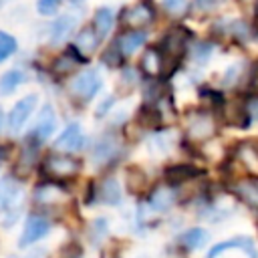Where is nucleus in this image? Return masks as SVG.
<instances>
[{
    "label": "nucleus",
    "mask_w": 258,
    "mask_h": 258,
    "mask_svg": "<svg viewBox=\"0 0 258 258\" xmlns=\"http://www.w3.org/2000/svg\"><path fill=\"white\" fill-rule=\"evenodd\" d=\"M20 183L14 177H2L0 179V218L4 226L12 224L18 216V208H20Z\"/></svg>",
    "instance_id": "nucleus-1"
},
{
    "label": "nucleus",
    "mask_w": 258,
    "mask_h": 258,
    "mask_svg": "<svg viewBox=\"0 0 258 258\" xmlns=\"http://www.w3.org/2000/svg\"><path fill=\"white\" fill-rule=\"evenodd\" d=\"M81 169V163L71 157V155H62V153H52L44 159V171L50 177L56 179H64V177H73L77 171Z\"/></svg>",
    "instance_id": "nucleus-2"
},
{
    "label": "nucleus",
    "mask_w": 258,
    "mask_h": 258,
    "mask_svg": "<svg viewBox=\"0 0 258 258\" xmlns=\"http://www.w3.org/2000/svg\"><path fill=\"white\" fill-rule=\"evenodd\" d=\"M234 248L242 250L248 258H258L256 244H254L252 238H248V236H236V238H230V240H224V242L214 244V246L208 250L206 258H218L220 254H224V252H228V250H234Z\"/></svg>",
    "instance_id": "nucleus-3"
},
{
    "label": "nucleus",
    "mask_w": 258,
    "mask_h": 258,
    "mask_svg": "<svg viewBox=\"0 0 258 258\" xmlns=\"http://www.w3.org/2000/svg\"><path fill=\"white\" fill-rule=\"evenodd\" d=\"M50 230V222L48 218L40 216V214H30L26 218V224H24V230H22V236L18 240L20 246H30L34 242H38L40 238H44Z\"/></svg>",
    "instance_id": "nucleus-4"
},
{
    "label": "nucleus",
    "mask_w": 258,
    "mask_h": 258,
    "mask_svg": "<svg viewBox=\"0 0 258 258\" xmlns=\"http://www.w3.org/2000/svg\"><path fill=\"white\" fill-rule=\"evenodd\" d=\"M99 89H101V77H99L95 71H85V73H81V75L71 83L73 95L79 97V99H83V101L93 99Z\"/></svg>",
    "instance_id": "nucleus-5"
},
{
    "label": "nucleus",
    "mask_w": 258,
    "mask_h": 258,
    "mask_svg": "<svg viewBox=\"0 0 258 258\" xmlns=\"http://www.w3.org/2000/svg\"><path fill=\"white\" fill-rule=\"evenodd\" d=\"M54 127H56V119H54L52 107L44 105L40 115H38V119H36V123H34V127H32V131H30V135H28V141H32V143L44 141L54 131Z\"/></svg>",
    "instance_id": "nucleus-6"
},
{
    "label": "nucleus",
    "mask_w": 258,
    "mask_h": 258,
    "mask_svg": "<svg viewBox=\"0 0 258 258\" xmlns=\"http://www.w3.org/2000/svg\"><path fill=\"white\" fill-rule=\"evenodd\" d=\"M34 107H36V95H26L24 99H20L10 109V113H8V127H10V131H20V127L30 117Z\"/></svg>",
    "instance_id": "nucleus-7"
},
{
    "label": "nucleus",
    "mask_w": 258,
    "mask_h": 258,
    "mask_svg": "<svg viewBox=\"0 0 258 258\" xmlns=\"http://www.w3.org/2000/svg\"><path fill=\"white\" fill-rule=\"evenodd\" d=\"M83 143H85V137L81 133V127L77 123H73L58 135V139L54 141V147L60 151H79L83 147Z\"/></svg>",
    "instance_id": "nucleus-8"
},
{
    "label": "nucleus",
    "mask_w": 258,
    "mask_h": 258,
    "mask_svg": "<svg viewBox=\"0 0 258 258\" xmlns=\"http://www.w3.org/2000/svg\"><path fill=\"white\" fill-rule=\"evenodd\" d=\"M216 133V125H214V119L210 115H196L189 123V137L194 141H206L210 139L212 135Z\"/></svg>",
    "instance_id": "nucleus-9"
},
{
    "label": "nucleus",
    "mask_w": 258,
    "mask_h": 258,
    "mask_svg": "<svg viewBox=\"0 0 258 258\" xmlns=\"http://www.w3.org/2000/svg\"><path fill=\"white\" fill-rule=\"evenodd\" d=\"M151 18H153V10H151L149 2H139L125 12V24H129V26H143V24L151 22Z\"/></svg>",
    "instance_id": "nucleus-10"
},
{
    "label": "nucleus",
    "mask_w": 258,
    "mask_h": 258,
    "mask_svg": "<svg viewBox=\"0 0 258 258\" xmlns=\"http://www.w3.org/2000/svg\"><path fill=\"white\" fill-rule=\"evenodd\" d=\"M206 242H208V232H206L204 228H189V230H185V232L177 238V244L183 246L185 250L202 248Z\"/></svg>",
    "instance_id": "nucleus-11"
},
{
    "label": "nucleus",
    "mask_w": 258,
    "mask_h": 258,
    "mask_svg": "<svg viewBox=\"0 0 258 258\" xmlns=\"http://www.w3.org/2000/svg\"><path fill=\"white\" fill-rule=\"evenodd\" d=\"M111 26H113V12L109 8H99L95 12V20H93V28H95L99 40L109 34Z\"/></svg>",
    "instance_id": "nucleus-12"
},
{
    "label": "nucleus",
    "mask_w": 258,
    "mask_h": 258,
    "mask_svg": "<svg viewBox=\"0 0 258 258\" xmlns=\"http://www.w3.org/2000/svg\"><path fill=\"white\" fill-rule=\"evenodd\" d=\"M97 198H99L103 204H119V200H121V189H119L117 181H115L113 177L105 179V181L99 185Z\"/></svg>",
    "instance_id": "nucleus-13"
},
{
    "label": "nucleus",
    "mask_w": 258,
    "mask_h": 258,
    "mask_svg": "<svg viewBox=\"0 0 258 258\" xmlns=\"http://www.w3.org/2000/svg\"><path fill=\"white\" fill-rule=\"evenodd\" d=\"M141 62H143V71L147 75H151V77L159 75L161 69H163V56L155 48H147L145 54H143V58H141Z\"/></svg>",
    "instance_id": "nucleus-14"
},
{
    "label": "nucleus",
    "mask_w": 258,
    "mask_h": 258,
    "mask_svg": "<svg viewBox=\"0 0 258 258\" xmlns=\"http://www.w3.org/2000/svg\"><path fill=\"white\" fill-rule=\"evenodd\" d=\"M198 173L200 171L196 167H191V165H173V167H169L165 171V177H167L169 183H183V181L196 177Z\"/></svg>",
    "instance_id": "nucleus-15"
},
{
    "label": "nucleus",
    "mask_w": 258,
    "mask_h": 258,
    "mask_svg": "<svg viewBox=\"0 0 258 258\" xmlns=\"http://www.w3.org/2000/svg\"><path fill=\"white\" fill-rule=\"evenodd\" d=\"M143 42H145V32H141V30H133V32H127V34L121 36V40H119V48H121L123 54H131V52H135Z\"/></svg>",
    "instance_id": "nucleus-16"
},
{
    "label": "nucleus",
    "mask_w": 258,
    "mask_h": 258,
    "mask_svg": "<svg viewBox=\"0 0 258 258\" xmlns=\"http://www.w3.org/2000/svg\"><path fill=\"white\" fill-rule=\"evenodd\" d=\"M240 159L252 173L258 175V143H244L240 147Z\"/></svg>",
    "instance_id": "nucleus-17"
},
{
    "label": "nucleus",
    "mask_w": 258,
    "mask_h": 258,
    "mask_svg": "<svg viewBox=\"0 0 258 258\" xmlns=\"http://www.w3.org/2000/svg\"><path fill=\"white\" fill-rule=\"evenodd\" d=\"M147 185V175L139 167H129L127 169V187L131 194H141Z\"/></svg>",
    "instance_id": "nucleus-18"
},
{
    "label": "nucleus",
    "mask_w": 258,
    "mask_h": 258,
    "mask_svg": "<svg viewBox=\"0 0 258 258\" xmlns=\"http://www.w3.org/2000/svg\"><path fill=\"white\" fill-rule=\"evenodd\" d=\"M24 81V75L20 71H8L0 77V95H10L16 87H20Z\"/></svg>",
    "instance_id": "nucleus-19"
},
{
    "label": "nucleus",
    "mask_w": 258,
    "mask_h": 258,
    "mask_svg": "<svg viewBox=\"0 0 258 258\" xmlns=\"http://www.w3.org/2000/svg\"><path fill=\"white\" fill-rule=\"evenodd\" d=\"M64 198V191L60 189V187H56V185H42V187H38L36 189V200L38 202H42V204H56V202H60Z\"/></svg>",
    "instance_id": "nucleus-20"
},
{
    "label": "nucleus",
    "mask_w": 258,
    "mask_h": 258,
    "mask_svg": "<svg viewBox=\"0 0 258 258\" xmlns=\"http://www.w3.org/2000/svg\"><path fill=\"white\" fill-rule=\"evenodd\" d=\"M171 202H173V198H171V194H169L167 189H157V191L151 196V200H149L151 208L157 210V212H165V210L171 206Z\"/></svg>",
    "instance_id": "nucleus-21"
},
{
    "label": "nucleus",
    "mask_w": 258,
    "mask_h": 258,
    "mask_svg": "<svg viewBox=\"0 0 258 258\" xmlns=\"http://www.w3.org/2000/svg\"><path fill=\"white\" fill-rule=\"evenodd\" d=\"M77 44H79L83 50L91 52V50H93V48L99 44V36H97V32H95V28H85V30L79 34Z\"/></svg>",
    "instance_id": "nucleus-22"
},
{
    "label": "nucleus",
    "mask_w": 258,
    "mask_h": 258,
    "mask_svg": "<svg viewBox=\"0 0 258 258\" xmlns=\"http://www.w3.org/2000/svg\"><path fill=\"white\" fill-rule=\"evenodd\" d=\"M16 52V40L14 36H10L8 32L0 30V62L6 60L8 56H12Z\"/></svg>",
    "instance_id": "nucleus-23"
},
{
    "label": "nucleus",
    "mask_w": 258,
    "mask_h": 258,
    "mask_svg": "<svg viewBox=\"0 0 258 258\" xmlns=\"http://www.w3.org/2000/svg\"><path fill=\"white\" fill-rule=\"evenodd\" d=\"M73 24H75V20H73V18H60V20L54 24V34H52V40H54V42L62 40V38L69 34V30L73 28Z\"/></svg>",
    "instance_id": "nucleus-24"
},
{
    "label": "nucleus",
    "mask_w": 258,
    "mask_h": 258,
    "mask_svg": "<svg viewBox=\"0 0 258 258\" xmlns=\"http://www.w3.org/2000/svg\"><path fill=\"white\" fill-rule=\"evenodd\" d=\"M58 4H60V0H38L36 8H38L40 14H46L48 16V14H54L56 12Z\"/></svg>",
    "instance_id": "nucleus-25"
},
{
    "label": "nucleus",
    "mask_w": 258,
    "mask_h": 258,
    "mask_svg": "<svg viewBox=\"0 0 258 258\" xmlns=\"http://www.w3.org/2000/svg\"><path fill=\"white\" fill-rule=\"evenodd\" d=\"M75 58H71V56H62V58H58L56 62H54V69L58 71V73H69L73 67H75Z\"/></svg>",
    "instance_id": "nucleus-26"
},
{
    "label": "nucleus",
    "mask_w": 258,
    "mask_h": 258,
    "mask_svg": "<svg viewBox=\"0 0 258 258\" xmlns=\"http://www.w3.org/2000/svg\"><path fill=\"white\" fill-rule=\"evenodd\" d=\"M93 240H101L103 236H105V232H107V222L101 218V220H95L93 222Z\"/></svg>",
    "instance_id": "nucleus-27"
},
{
    "label": "nucleus",
    "mask_w": 258,
    "mask_h": 258,
    "mask_svg": "<svg viewBox=\"0 0 258 258\" xmlns=\"http://www.w3.org/2000/svg\"><path fill=\"white\" fill-rule=\"evenodd\" d=\"M196 2H198V6L204 8V10H210V8H214L216 4H220V0H196Z\"/></svg>",
    "instance_id": "nucleus-28"
},
{
    "label": "nucleus",
    "mask_w": 258,
    "mask_h": 258,
    "mask_svg": "<svg viewBox=\"0 0 258 258\" xmlns=\"http://www.w3.org/2000/svg\"><path fill=\"white\" fill-rule=\"evenodd\" d=\"M163 4L169 8V10H179L183 6V0H163Z\"/></svg>",
    "instance_id": "nucleus-29"
},
{
    "label": "nucleus",
    "mask_w": 258,
    "mask_h": 258,
    "mask_svg": "<svg viewBox=\"0 0 258 258\" xmlns=\"http://www.w3.org/2000/svg\"><path fill=\"white\" fill-rule=\"evenodd\" d=\"M10 258H20V256H10ZM24 258H46V254H44V250H34L30 254H26Z\"/></svg>",
    "instance_id": "nucleus-30"
},
{
    "label": "nucleus",
    "mask_w": 258,
    "mask_h": 258,
    "mask_svg": "<svg viewBox=\"0 0 258 258\" xmlns=\"http://www.w3.org/2000/svg\"><path fill=\"white\" fill-rule=\"evenodd\" d=\"M4 157H6V149L0 145V165H2V161H4Z\"/></svg>",
    "instance_id": "nucleus-31"
},
{
    "label": "nucleus",
    "mask_w": 258,
    "mask_h": 258,
    "mask_svg": "<svg viewBox=\"0 0 258 258\" xmlns=\"http://www.w3.org/2000/svg\"><path fill=\"white\" fill-rule=\"evenodd\" d=\"M242 2H246V4H252V2H256V0H242Z\"/></svg>",
    "instance_id": "nucleus-32"
},
{
    "label": "nucleus",
    "mask_w": 258,
    "mask_h": 258,
    "mask_svg": "<svg viewBox=\"0 0 258 258\" xmlns=\"http://www.w3.org/2000/svg\"><path fill=\"white\" fill-rule=\"evenodd\" d=\"M256 228H258V218H256Z\"/></svg>",
    "instance_id": "nucleus-33"
}]
</instances>
